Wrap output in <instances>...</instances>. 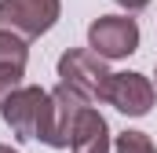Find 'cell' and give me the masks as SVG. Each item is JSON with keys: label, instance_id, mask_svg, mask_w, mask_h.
Here are the masks:
<instances>
[{"label": "cell", "instance_id": "6da1fadb", "mask_svg": "<svg viewBox=\"0 0 157 153\" xmlns=\"http://www.w3.org/2000/svg\"><path fill=\"white\" fill-rule=\"evenodd\" d=\"M84 106H88V99L77 95L73 88H66V84L48 91V102L40 110V124H37V139L51 150H70L73 124H77V113Z\"/></svg>", "mask_w": 157, "mask_h": 153}, {"label": "cell", "instance_id": "7a4b0ae2", "mask_svg": "<svg viewBox=\"0 0 157 153\" xmlns=\"http://www.w3.org/2000/svg\"><path fill=\"white\" fill-rule=\"evenodd\" d=\"M106 76H110L106 58L95 55L91 47H70V51H62V58H59V84L73 88V91L84 95L88 102L102 99Z\"/></svg>", "mask_w": 157, "mask_h": 153}, {"label": "cell", "instance_id": "3957f363", "mask_svg": "<svg viewBox=\"0 0 157 153\" xmlns=\"http://www.w3.org/2000/svg\"><path fill=\"white\" fill-rule=\"evenodd\" d=\"M62 15V0H0V29L26 40L44 37Z\"/></svg>", "mask_w": 157, "mask_h": 153}, {"label": "cell", "instance_id": "277c9868", "mask_svg": "<svg viewBox=\"0 0 157 153\" xmlns=\"http://www.w3.org/2000/svg\"><path fill=\"white\" fill-rule=\"evenodd\" d=\"M88 47L102 55L106 62L128 58L139 51V22L128 15H99L88 26Z\"/></svg>", "mask_w": 157, "mask_h": 153}, {"label": "cell", "instance_id": "5b68a950", "mask_svg": "<svg viewBox=\"0 0 157 153\" xmlns=\"http://www.w3.org/2000/svg\"><path fill=\"white\" fill-rule=\"evenodd\" d=\"M99 102L113 106L124 117H146L157 102V88L146 73H110Z\"/></svg>", "mask_w": 157, "mask_h": 153}, {"label": "cell", "instance_id": "8992f818", "mask_svg": "<svg viewBox=\"0 0 157 153\" xmlns=\"http://www.w3.org/2000/svg\"><path fill=\"white\" fill-rule=\"evenodd\" d=\"M44 102H48V91H44V88H37V84H18V88L7 95V102L0 106L4 124L11 128V135H15L18 142L37 139V124H40Z\"/></svg>", "mask_w": 157, "mask_h": 153}, {"label": "cell", "instance_id": "52a82bcc", "mask_svg": "<svg viewBox=\"0 0 157 153\" xmlns=\"http://www.w3.org/2000/svg\"><path fill=\"white\" fill-rule=\"evenodd\" d=\"M70 150H73V153H110V150H113L110 124H106V117L99 113L91 102H88V106L77 113L73 139H70Z\"/></svg>", "mask_w": 157, "mask_h": 153}, {"label": "cell", "instance_id": "ba28073f", "mask_svg": "<svg viewBox=\"0 0 157 153\" xmlns=\"http://www.w3.org/2000/svg\"><path fill=\"white\" fill-rule=\"evenodd\" d=\"M26 62H29V40L11 29H0V66L26 73Z\"/></svg>", "mask_w": 157, "mask_h": 153}, {"label": "cell", "instance_id": "9c48e42d", "mask_svg": "<svg viewBox=\"0 0 157 153\" xmlns=\"http://www.w3.org/2000/svg\"><path fill=\"white\" fill-rule=\"evenodd\" d=\"M113 153H157V146L146 131H121L113 139Z\"/></svg>", "mask_w": 157, "mask_h": 153}, {"label": "cell", "instance_id": "30bf717a", "mask_svg": "<svg viewBox=\"0 0 157 153\" xmlns=\"http://www.w3.org/2000/svg\"><path fill=\"white\" fill-rule=\"evenodd\" d=\"M22 76H26L22 69H7V66H0V106H4V102H7V95L22 84Z\"/></svg>", "mask_w": 157, "mask_h": 153}, {"label": "cell", "instance_id": "8fae6325", "mask_svg": "<svg viewBox=\"0 0 157 153\" xmlns=\"http://www.w3.org/2000/svg\"><path fill=\"white\" fill-rule=\"evenodd\" d=\"M117 4L124 7V11H143V7H146L150 0H117Z\"/></svg>", "mask_w": 157, "mask_h": 153}, {"label": "cell", "instance_id": "7c38bea8", "mask_svg": "<svg viewBox=\"0 0 157 153\" xmlns=\"http://www.w3.org/2000/svg\"><path fill=\"white\" fill-rule=\"evenodd\" d=\"M0 153H18V150H11V146H0Z\"/></svg>", "mask_w": 157, "mask_h": 153}, {"label": "cell", "instance_id": "4fadbf2b", "mask_svg": "<svg viewBox=\"0 0 157 153\" xmlns=\"http://www.w3.org/2000/svg\"><path fill=\"white\" fill-rule=\"evenodd\" d=\"M154 88H157V69H154Z\"/></svg>", "mask_w": 157, "mask_h": 153}]
</instances>
